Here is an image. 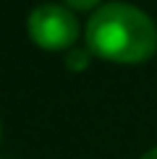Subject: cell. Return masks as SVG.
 Segmentation results:
<instances>
[{
	"label": "cell",
	"mask_w": 157,
	"mask_h": 159,
	"mask_svg": "<svg viewBox=\"0 0 157 159\" xmlns=\"http://www.w3.org/2000/svg\"><path fill=\"white\" fill-rule=\"evenodd\" d=\"M87 47L113 63H144L157 50V26L128 3H107L87 24Z\"/></svg>",
	"instance_id": "6da1fadb"
},
{
	"label": "cell",
	"mask_w": 157,
	"mask_h": 159,
	"mask_svg": "<svg viewBox=\"0 0 157 159\" xmlns=\"http://www.w3.org/2000/svg\"><path fill=\"white\" fill-rule=\"evenodd\" d=\"M26 29H29L31 42L39 44L42 50H68L76 47L78 37V24L74 13L63 5L55 3H42L26 18Z\"/></svg>",
	"instance_id": "7a4b0ae2"
},
{
	"label": "cell",
	"mask_w": 157,
	"mask_h": 159,
	"mask_svg": "<svg viewBox=\"0 0 157 159\" xmlns=\"http://www.w3.org/2000/svg\"><path fill=\"white\" fill-rule=\"evenodd\" d=\"M92 63V50L89 47H74L65 57V68L68 70H84Z\"/></svg>",
	"instance_id": "3957f363"
},
{
	"label": "cell",
	"mask_w": 157,
	"mask_h": 159,
	"mask_svg": "<svg viewBox=\"0 0 157 159\" xmlns=\"http://www.w3.org/2000/svg\"><path fill=\"white\" fill-rule=\"evenodd\" d=\"M71 8H78V11H87V8H94L100 0H65Z\"/></svg>",
	"instance_id": "277c9868"
},
{
	"label": "cell",
	"mask_w": 157,
	"mask_h": 159,
	"mask_svg": "<svg viewBox=\"0 0 157 159\" xmlns=\"http://www.w3.org/2000/svg\"><path fill=\"white\" fill-rule=\"evenodd\" d=\"M141 159H157V149H152V151H147Z\"/></svg>",
	"instance_id": "5b68a950"
}]
</instances>
